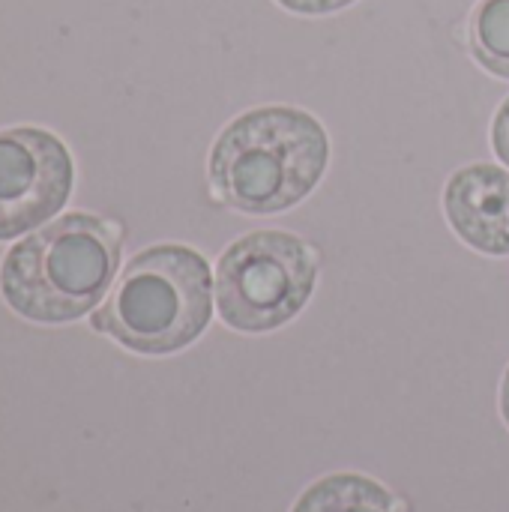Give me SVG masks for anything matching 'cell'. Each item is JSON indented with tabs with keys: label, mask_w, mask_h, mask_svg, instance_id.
Returning <instances> with one entry per match:
<instances>
[{
	"label": "cell",
	"mask_w": 509,
	"mask_h": 512,
	"mask_svg": "<svg viewBox=\"0 0 509 512\" xmlns=\"http://www.w3.org/2000/svg\"><path fill=\"white\" fill-rule=\"evenodd\" d=\"M327 153V132L312 114L285 105L255 108L216 138L210 183L234 210L279 213L318 186Z\"/></svg>",
	"instance_id": "obj_1"
},
{
	"label": "cell",
	"mask_w": 509,
	"mask_h": 512,
	"mask_svg": "<svg viewBox=\"0 0 509 512\" xmlns=\"http://www.w3.org/2000/svg\"><path fill=\"white\" fill-rule=\"evenodd\" d=\"M117 267V234L96 216L69 213L9 249L0 291L21 318L63 324L108 294Z\"/></svg>",
	"instance_id": "obj_2"
},
{
	"label": "cell",
	"mask_w": 509,
	"mask_h": 512,
	"mask_svg": "<svg viewBox=\"0 0 509 512\" xmlns=\"http://www.w3.org/2000/svg\"><path fill=\"white\" fill-rule=\"evenodd\" d=\"M213 312L207 261L177 243L135 255L111 288L93 327L138 354H171L192 345Z\"/></svg>",
	"instance_id": "obj_3"
},
{
	"label": "cell",
	"mask_w": 509,
	"mask_h": 512,
	"mask_svg": "<svg viewBox=\"0 0 509 512\" xmlns=\"http://www.w3.org/2000/svg\"><path fill=\"white\" fill-rule=\"evenodd\" d=\"M318 258L288 231H252L219 258V315L240 333H267L288 324L312 297Z\"/></svg>",
	"instance_id": "obj_4"
},
{
	"label": "cell",
	"mask_w": 509,
	"mask_h": 512,
	"mask_svg": "<svg viewBox=\"0 0 509 512\" xmlns=\"http://www.w3.org/2000/svg\"><path fill=\"white\" fill-rule=\"evenodd\" d=\"M72 159L45 129L0 132V240H12L51 219L69 198Z\"/></svg>",
	"instance_id": "obj_5"
},
{
	"label": "cell",
	"mask_w": 509,
	"mask_h": 512,
	"mask_svg": "<svg viewBox=\"0 0 509 512\" xmlns=\"http://www.w3.org/2000/svg\"><path fill=\"white\" fill-rule=\"evenodd\" d=\"M453 231L486 255H509V174L498 165L459 168L444 189Z\"/></svg>",
	"instance_id": "obj_6"
},
{
	"label": "cell",
	"mask_w": 509,
	"mask_h": 512,
	"mask_svg": "<svg viewBox=\"0 0 509 512\" xmlns=\"http://www.w3.org/2000/svg\"><path fill=\"white\" fill-rule=\"evenodd\" d=\"M291 512H396L384 486L360 474H333L309 486Z\"/></svg>",
	"instance_id": "obj_7"
},
{
	"label": "cell",
	"mask_w": 509,
	"mask_h": 512,
	"mask_svg": "<svg viewBox=\"0 0 509 512\" xmlns=\"http://www.w3.org/2000/svg\"><path fill=\"white\" fill-rule=\"evenodd\" d=\"M468 42L474 60L498 78H509V0H480L471 24Z\"/></svg>",
	"instance_id": "obj_8"
},
{
	"label": "cell",
	"mask_w": 509,
	"mask_h": 512,
	"mask_svg": "<svg viewBox=\"0 0 509 512\" xmlns=\"http://www.w3.org/2000/svg\"><path fill=\"white\" fill-rule=\"evenodd\" d=\"M285 9L300 12V15H327V12H339L354 0H279Z\"/></svg>",
	"instance_id": "obj_9"
},
{
	"label": "cell",
	"mask_w": 509,
	"mask_h": 512,
	"mask_svg": "<svg viewBox=\"0 0 509 512\" xmlns=\"http://www.w3.org/2000/svg\"><path fill=\"white\" fill-rule=\"evenodd\" d=\"M492 144H495V153L509 165V99L498 108V114H495V123H492Z\"/></svg>",
	"instance_id": "obj_10"
},
{
	"label": "cell",
	"mask_w": 509,
	"mask_h": 512,
	"mask_svg": "<svg viewBox=\"0 0 509 512\" xmlns=\"http://www.w3.org/2000/svg\"><path fill=\"white\" fill-rule=\"evenodd\" d=\"M501 414H504V420H507L509 426V369L507 375H504V384H501Z\"/></svg>",
	"instance_id": "obj_11"
}]
</instances>
